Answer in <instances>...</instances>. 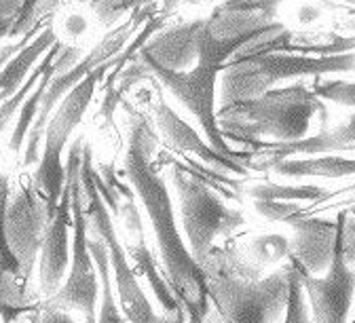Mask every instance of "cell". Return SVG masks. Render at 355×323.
<instances>
[{
    "label": "cell",
    "instance_id": "cell-26",
    "mask_svg": "<svg viewBox=\"0 0 355 323\" xmlns=\"http://www.w3.org/2000/svg\"><path fill=\"white\" fill-rule=\"evenodd\" d=\"M254 209L269 222H284L290 224L296 218V213H302V205L300 203H284V201H254Z\"/></svg>",
    "mask_w": 355,
    "mask_h": 323
},
{
    "label": "cell",
    "instance_id": "cell-34",
    "mask_svg": "<svg viewBox=\"0 0 355 323\" xmlns=\"http://www.w3.org/2000/svg\"><path fill=\"white\" fill-rule=\"evenodd\" d=\"M345 195H355V184H353V186H349V189L345 191Z\"/></svg>",
    "mask_w": 355,
    "mask_h": 323
},
{
    "label": "cell",
    "instance_id": "cell-23",
    "mask_svg": "<svg viewBox=\"0 0 355 323\" xmlns=\"http://www.w3.org/2000/svg\"><path fill=\"white\" fill-rule=\"evenodd\" d=\"M250 258L256 268L266 264H277L290 258V241L284 235H260L248 245Z\"/></svg>",
    "mask_w": 355,
    "mask_h": 323
},
{
    "label": "cell",
    "instance_id": "cell-13",
    "mask_svg": "<svg viewBox=\"0 0 355 323\" xmlns=\"http://www.w3.org/2000/svg\"><path fill=\"white\" fill-rule=\"evenodd\" d=\"M74 222L72 213V177L66 171V186L60 201V207L53 216V220L47 226L44 233V243L40 250V262H38V283L42 296H55L60 288L64 286V272L72 262V247H70V233L68 226Z\"/></svg>",
    "mask_w": 355,
    "mask_h": 323
},
{
    "label": "cell",
    "instance_id": "cell-28",
    "mask_svg": "<svg viewBox=\"0 0 355 323\" xmlns=\"http://www.w3.org/2000/svg\"><path fill=\"white\" fill-rule=\"evenodd\" d=\"M142 5L138 3H92L89 5V9H92L96 13V17L106 26V28H112L116 24L119 17H123L125 13H133L138 11Z\"/></svg>",
    "mask_w": 355,
    "mask_h": 323
},
{
    "label": "cell",
    "instance_id": "cell-14",
    "mask_svg": "<svg viewBox=\"0 0 355 323\" xmlns=\"http://www.w3.org/2000/svg\"><path fill=\"white\" fill-rule=\"evenodd\" d=\"M347 211H340L336 220L332 218H296L288 226L294 230V239L290 241V258H294L306 272L315 274L328 272L338 237L345 228Z\"/></svg>",
    "mask_w": 355,
    "mask_h": 323
},
{
    "label": "cell",
    "instance_id": "cell-7",
    "mask_svg": "<svg viewBox=\"0 0 355 323\" xmlns=\"http://www.w3.org/2000/svg\"><path fill=\"white\" fill-rule=\"evenodd\" d=\"M110 68H114V60H110L108 64H104L102 68L92 72L74 91H70V94L62 100V104L58 106V110L51 116V123L47 127V133H44V146H42L40 163H38L32 184H34V189L44 197V201H47L49 222L53 220V216L60 207L64 186H66V167L62 161L66 142L70 140V135L78 127V123L83 121V114L87 112L89 104H92L98 82L102 80L104 72Z\"/></svg>",
    "mask_w": 355,
    "mask_h": 323
},
{
    "label": "cell",
    "instance_id": "cell-24",
    "mask_svg": "<svg viewBox=\"0 0 355 323\" xmlns=\"http://www.w3.org/2000/svg\"><path fill=\"white\" fill-rule=\"evenodd\" d=\"M313 94L320 100H328V102H334V104H340L347 108H355V82L315 78Z\"/></svg>",
    "mask_w": 355,
    "mask_h": 323
},
{
    "label": "cell",
    "instance_id": "cell-10",
    "mask_svg": "<svg viewBox=\"0 0 355 323\" xmlns=\"http://www.w3.org/2000/svg\"><path fill=\"white\" fill-rule=\"evenodd\" d=\"M148 70L153 72V76L167 87L171 94L178 98V102L184 104L197 119V123L203 127L207 144L220 152L222 157L233 159L245 167H250L252 159H254V150L248 152H239V150H231L227 137L222 135L220 125H218V112H216V78L222 72L220 68L214 66H205V64H197L195 68H191L189 72H171L165 70L161 66L148 64Z\"/></svg>",
    "mask_w": 355,
    "mask_h": 323
},
{
    "label": "cell",
    "instance_id": "cell-32",
    "mask_svg": "<svg viewBox=\"0 0 355 323\" xmlns=\"http://www.w3.org/2000/svg\"><path fill=\"white\" fill-rule=\"evenodd\" d=\"M85 28H87V21H85L83 15L72 13V15L66 17V30H68L70 36H80L85 32Z\"/></svg>",
    "mask_w": 355,
    "mask_h": 323
},
{
    "label": "cell",
    "instance_id": "cell-9",
    "mask_svg": "<svg viewBox=\"0 0 355 323\" xmlns=\"http://www.w3.org/2000/svg\"><path fill=\"white\" fill-rule=\"evenodd\" d=\"M277 3H222L203 19L197 51L199 64L225 70L227 62L256 36L273 30L277 21Z\"/></svg>",
    "mask_w": 355,
    "mask_h": 323
},
{
    "label": "cell",
    "instance_id": "cell-27",
    "mask_svg": "<svg viewBox=\"0 0 355 323\" xmlns=\"http://www.w3.org/2000/svg\"><path fill=\"white\" fill-rule=\"evenodd\" d=\"M116 80H119V96H123V94H127V91L133 87V85H138L140 80H157L155 76H153V72L148 70V66L136 55L133 58L129 64H127V68L116 76Z\"/></svg>",
    "mask_w": 355,
    "mask_h": 323
},
{
    "label": "cell",
    "instance_id": "cell-25",
    "mask_svg": "<svg viewBox=\"0 0 355 323\" xmlns=\"http://www.w3.org/2000/svg\"><path fill=\"white\" fill-rule=\"evenodd\" d=\"M302 292L304 290L300 283V274H298L296 266L292 264V286H290V300H288L284 323H313V317H311V313H309V306H306Z\"/></svg>",
    "mask_w": 355,
    "mask_h": 323
},
{
    "label": "cell",
    "instance_id": "cell-35",
    "mask_svg": "<svg viewBox=\"0 0 355 323\" xmlns=\"http://www.w3.org/2000/svg\"><path fill=\"white\" fill-rule=\"evenodd\" d=\"M353 323H355V319H353Z\"/></svg>",
    "mask_w": 355,
    "mask_h": 323
},
{
    "label": "cell",
    "instance_id": "cell-12",
    "mask_svg": "<svg viewBox=\"0 0 355 323\" xmlns=\"http://www.w3.org/2000/svg\"><path fill=\"white\" fill-rule=\"evenodd\" d=\"M3 213L5 243L21 262L26 279L30 281L36 256H40L44 233L49 226L47 201L34 189V184H28V186H21L17 193H13L9 205L3 207Z\"/></svg>",
    "mask_w": 355,
    "mask_h": 323
},
{
    "label": "cell",
    "instance_id": "cell-1",
    "mask_svg": "<svg viewBox=\"0 0 355 323\" xmlns=\"http://www.w3.org/2000/svg\"><path fill=\"white\" fill-rule=\"evenodd\" d=\"M129 110V131L125 150V173L136 191L140 203L146 209L153 226L155 241L161 254V268L167 286L175 300L182 304L189 323H205L209 317L207 279L201 264L195 260L191 247L184 245L180 230L175 226V211L167 182L157 173L153 165V152L157 148V133L150 127V119L138 110Z\"/></svg>",
    "mask_w": 355,
    "mask_h": 323
},
{
    "label": "cell",
    "instance_id": "cell-11",
    "mask_svg": "<svg viewBox=\"0 0 355 323\" xmlns=\"http://www.w3.org/2000/svg\"><path fill=\"white\" fill-rule=\"evenodd\" d=\"M345 230V228H343ZM298 274L302 290L309 298L311 317L315 323H347L349 311L355 296V268H351L345 260L343 252V233L338 237V245L334 252V260L326 272V277H315L306 272L294 258H288Z\"/></svg>",
    "mask_w": 355,
    "mask_h": 323
},
{
    "label": "cell",
    "instance_id": "cell-19",
    "mask_svg": "<svg viewBox=\"0 0 355 323\" xmlns=\"http://www.w3.org/2000/svg\"><path fill=\"white\" fill-rule=\"evenodd\" d=\"M58 36H55V28L53 24H44V28L38 32V36L28 44L24 51H19L7 66H3V102L11 100L17 91L26 85L28 74L34 72V64L38 62V58L42 53L51 51L58 44Z\"/></svg>",
    "mask_w": 355,
    "mask_h": 323
},
{
    "label": "cell",
    "instance_id": "cell-15",
    "mask_svg": "<svg viewBox=\"0 0 355 323\" xmlns=\"http://www.w3.org/2000/svg\"><path fill=\"white\" fill-rule=\"evenodd\" d=\"M155 123L157 129L163 137V142L180 155H195L197 159H201L205 165H209L211 169H216L218 173H235V175H248V167L222 157L220 152H216L209 144H205L201 140V135L173 112V108L163 100V96L159 94L157 104H155Z\"/></svg>",
    "mask_w": 355,
    "mask_h": 323
},
{
    "label": "cell",
    "instance_id": "cell-30",
    "mask_svg": "<svg viewBox=\"0 0 355 323\" xmlns=\"http://www.w3.org/2000/svg\"><path fill=\"white\" fill-rule=\"evenodd\" d=\"M38 323H78L76 319H72L68 313L64 311H55V308H49L42 304V311H40V319Z\"/></svg>",
    "mask_w": 355,
    "mask_h": 323
},
{
    "label": "cell",
    "instance_id": "cell-31",
    "mask_svg": "<svg viewBox=\"0 0 355 323\" xmlns=\"http://www.w3.org/2000/svg\"><path fill=\"white\" fill-rule=\"evenodd\" d=\"M320 17H322V9L315 7V5H302L300 11H298V21H300L302 26L313 24V21H318Z\"/></svg>",
    "mask_w": 355,
    "mask_h": 323
},
{
    "label": "cell",
    "instance_id": "cell-22",
    "mask_svg": "<svg viewBox=\"0 0 355 323\" xmlns=\"http://www.w3.org/2000/svg\"><path fill=\"white\" fill-rule=\"evenodd\" d=\"M254 201H284V203H304V201H326L332 193L320 186H286V184H254L248 189Z\"/></svg>",
    "mask_w": 355,
    "mask_h": 323
},
{
    "label": "cell",
    "instance_id": "cell-33",
    "mask_svg": "<svg viewBox=\"0 0 355 323\" xmlns=\"http://www.w3.org/2000/svg\"><path fill=\"white\" fill-rule=\"evenodd\" d=\"M40 311H42V308H40ZM38 319H40V313H36L34 317H30V321H28V323H38Z\"/></svg>",
    "mask_w": 355,
    "mask_h": 323
},
{
    "label": "cell",
    "instance_id": "cell-20",
    "mask_svg": "<svg viewBox=\"0 0 355 323\" xmlns=\"http://www.w3.org/2000/svg\"><path fill=\"white\" fill-rule=\"evenodd\" d=\"M266 169L286 177H347L355 175V159L340 155L296 157L277 161Z\"/></svg>",
    "mask_w": 355,
    "mask_h": 323
},
{
    "label": "cell",
    "instance_id": "cell-18",
    "mask_svg": "<svg viewBox=\"0 0 355 323\" xmlns=\"http://www.w3.org/2000/svg\"><path fill=\"white\" fill-rule=\"evenodd\" d=\"M80 60H83V51L78 47H64V44H62V49L55 55L53 64L49 66L47 72H44V76L40 78V82L36 85V89L32 91L30 98L26 100V104L19 110V119H17V123L13 127V135H11V142H9V148L13 152H19L21 146L26 144L28 133H30V129H32V125H34V121H36V116L40 112L42 100H44V96H47V91L51 87V82L55 80V76L70 72L74 66L80 64Z\"/></svg>",
    "mask_w": 355,
    "mask_h": 323
},
{
    "label": "cell",
    "instance_id": "cell-5",
    "mask_svg": "<svg viewBox=\"0 0 355 323\" xmlns=\"http://www.w3.org/2000/svg\"><path fill=\"white\" fill-rule=\"evenodd\" d=\"M353 70H355V53L332 55V58H304V55H290V53L258 55L248 62L227 66L222 70L220 106L256 100L277 89L275 85L288 78H302V76L324 78L326 74H340Z\"/></svg>",
    "mask_w": 355,
    "mask_h": 323
},
{
    "label": "cell",
    "instance_id": "cell-3",
    "mask_svg": "<svg viewBox=\"0 0 355 323\" xmlns=\"http://www.w3.org/2000/svg\"><path fill=\"white\" fill-rule=\"evenodd\" d=\"M320 112L328 121L324 102L306 85L277 87L256 100L218 108V125L227 140L245 144L250 150L264 144H290L309 137L311 121Z\"/></svg>",
    "mask_w": 355,
    "mask_h": 323
},
{
    "label": "cell",
    "instance_id": "cell-6",
    "mask_svg": "<svg viewBox=\"0 0 355 323\" xmlns=\"http://www.w3.org/2000/svg\"><path fill=\"white\" fill-rule=\"evenodd\" d=\"M171 184L178 195V209H180L189 247L201 264L214 250L216 237L231 235L245 224V218L241 211L222 203L220 195L207 186L199 173L178 161L171 167Z\"/></svg>",
    "mask_w": 355,
    "mask_h": 323
},
{
    "label": "cell",
    "instance_id": "cell-2",
    "mask_svg": "<svg viewBox=\"0 0 355 323\" xmlns=\"http://www.w3.org/2000/svg\"><path fill=\"white\" fill-rule=\"evenodd\" d=\"M207 279L214 323H279L286 315L292 286V264L269 277L252 270L235 247H214L201 262Z\"/></svg>",
    "mask_w": 355,
    "mask_h": 323
},
{
    "label": "cell",
    "instance_id": "cell-16",
    "mask_svg": "<svg viewBox=\"0 0 355 323\" xmlns=\"http://www.w3.org/2000/svg\"><path fill=\"white\" fill-rule=\"evenodd\" d=\"M121 216H123L125 230H127V245H125V250L131 256L133 264H136L140 268V272L144 274V279L148 281L153 294L157 296L163 313L165 315H182L184 313L182 304L175 300L171 288L167 286L165 277L159 270L157 258L148 250L146 235H144V224H142V216H140V207L136 205L133 197L131 199H125L123 209H121Z\"/></svg>",
    "mask_w": 355,
    "mask_h": 323
},
{
    "label": "cell",
    "instance_id": "cell-4",
    "mask_svg": "<svg viewBox=\"0 0 355 323\" xmlns=\"http://www.w3.org/2000/svg\"><path fill=\"white\" fill-rule=\"evenodd\" d=\"M80 180H83V193H85V211H87V222H89V235L104 241L108 256H110V268L116 283V294L121 300V308L127 317L129 323H189L187 315H157L146 292L142 290L140 281L133 268L129 266L127 260V250L123 247L114 222H112V211L106 205L102 193L98 191L96 184V169L92 163V148L85 144L83 150V169H80Z\"/></svg>",
    "mask_w": 355,
    "mask_h": 323
},
{
    "label": "cell",
    "instance_id": "cell-8",
    "mask_svg": "<svg viewBox=\"0 0 355 323\" xmlns=\"http://www.w3.org/2000/svg\"><path fill=\"white\" fill-rule=\"evenodd\" d=\"M157 5H144L140 7L138 11H133L129 15V19L121 26H116V30H110L96 47L89 51V55H85L80 60L78 66H74L70 72L66 74H58L55 80L51 82L47 96L42 100V106H40V112L28 133V140H26V148H24V165L30 167L34 165L36 161L40 163V142L44 140V133H47V127H49V114H55L58 106L62 104V100L74 91L89 74L96 72L98 68H102L104 64H108L110 60H114L116 55H121L127 47V40L136 34V28L142 26V21H150L157 17Z\"/></svg>",
    "mask_w": 355,
    "mask_h": 323
},
{
    "label": "cell",
    "instance_id": "cell-21",
    "mask_svg": "<svg viewBox=\"0 0 355 323\" xmlns=\"http://www.w3.org/2000/svg\"><path fill=\"white\" fill-rule=\"evenodd\" d=\"M89 250H92V256L98 264V272H100V286H102V306H100V319L98 323H129L125 313H121L123 308L116 306L114 300V292H112V268H110V256L108 250L104 245V241L96 239L89 235Z\"/></svg>",
    "mask_w": 355,
    "mask_h": 323
},
{
    "label": "cell",
    "instance_id": "cell-29",
    "mask_svg": "<svg viewBox=\"0 0 355 323\" xmlns=\"http://www.w3.org/2000/svg\"><path fill=\"white\" fill-rule=\"evenodd\" d=\"M21 7H24V3H9V0L0 3V30H3V32H0V36H3V38H7V34H9L11 26L15 24Z\"/></svg>",
    "mask_w": 355,
    "mask_h": 323
},
{
    "label": "cell",
    "instance_id": "cell-17",
    "mask_svg": "<svg viewBox=\"0 0 355 323\" xmlns=\"http://www.w3.org/2000/svg\"><path fill=\"white\" fill-rule=\"evenodd\" d=\"M201 24L203 19H193L155 34L142 47L138 58L171 72H189L191 64H199L197 36Z\"/></svg>",
    "mask_w": 355,
    "mask_h": 323
}]
</instances>
